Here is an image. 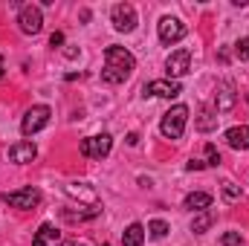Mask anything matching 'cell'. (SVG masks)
<instances>
[{"label": "cell", "mask_w": 249, "mask_h": 246, "mask_svg": "<svg viewBox=\"0 0 249 246\" xmlns=\"http://www.w3.org/2000/svg\"><path fill=\"white\" fill-rule=\"evenodd\" d=\"M133 67H136L133 53H127L124 47H107V50H105L102 81H105V84H122L124 78L133 72Z\"/></svg>", "instance_id": "6da1fadb"}, {"label": "cell", "mask_w": 249, "mask_h": 246, "mask_svg": "<svg viewBox=\"0 0 249 246\" xmlns=\"http://www.w3.org/2000/svg\"><path fill=\"white\" fill-rule=\"evenodd\" d=\"M186 122H188V107L186 105H174V107L162 116L160 130H162L165 139H180V136L186 133Z\"/></svg>", "instance_id": "7a4b0ae2"}, {"label": "cell", "mask_w": 249, "mask_h": 246, "mask_svg": "<svg viewBox=\"0 0 249 246\" xmlns=\"http://www.w3.org/2000/svg\"><path fill=\"white\" fill-rule=\"evenodd\" d=\"M50 116H53V110H50L47 105H35V107H29L26 116H23V122H20V133H23V136H32V133L44 130V127L50 124Z\"/></svg>", "instance_id": "3957f363"}, {"label": "cell", "mask_w": 249, "mask_h": 246, "mask_svg": "<svg viewBox=\"0 0 249 246\" xmlns=\"http://www.w3.org/2000/svg\"><path fill=\"white\" fill-rule=\"evenodd\" d=\"M183 93V87H180V81H174V78H157V81H148L145 87H142V96L148 99V96H157V99H177Z\"/></svg>", "instance_id": "277c9868"}, {"label": "cell", "mask_w": 249, "mask_h": 246, "mask_svg": "<svg viewBox=\"0 0 249 246\" xmlns=\"http://www.w3.org/2000/svg\"><path fill=\"white\" fill-rule=\"evenodd\" d=\"M18 26H20V32L23 35H38L41 29H44V15H41V9L38 6H20V15H18Z\"/></svg>", "instance_id": "5b68a950"}, {"label": "cell", "mask_w": 249, "mask_h": 246, "mask_svg": "<svg viewBox=\"0 0 249 246\" xmlns=\"http://www.w3.org/2000/svg\"><path fill=\"white\" fill-rule=\"evenodd\" d=\"M3 203L12 206V209H35L41 203V191L38 188H20V191H6L3 194Z\"/></svg>", "instance_id": "8992f818"}, {"label": "cell", "mask_w": 249, "mask_h": 246, "mask_svg": "<svg viewBox=\"0 0 249 246\" xmlns=\"http://www.w3.org/2000/svg\"><path fill=\"white\" fill-rule=\"evenodd\" d=\"M110 20L116 32H133L136 29V9L130 3H116L110 9Z\"/></svg>", "instance_id": "52a82bcc"}, {"label": "cell", "mask_w": 249, "mask_h": 246, "mask_svg": "<svg viewBox=\"0 0 249 246\" xmlns=\"http://www.w3.org/2000/svg\"><path fill=\"white\" fill-rule=\"evenodd\" d=\"M110 148H113V139H110L107 133L81 139V154H84V157H90V159H105V157L110 154Z\"/></svg>", "instance_id": "ba28073f"}, {"label": "cell", "mask_w": 249, "mask_h": 246, "mask_svg": "<svg viewBox=\"0 0 249 246\" xmlns=\"http://www.w3.org/2000/svg\"><path fill=\"white\" fill-rule=\"evenodd\" d=\"M186 38V23L183 20H177V18H162L160 20V41L162 44H177V41H183Z\"/></svg>", "instance_id": "9c48e42d"}, {"label": "cell", "mask_w": 249, "mask_h": 246, "mask_svg": "<svg viewBox=\"0 0 249 246\" xmlns=\"http://www.w3.org/2000/svg\"><path fill=\"white\" fill-rule=\"evenodd\" d=\"M165 70H168V78H183L188 70H191V53L188 50H174L165 61Z\"/></svg>", "instance_id": "30bf717a"}, {"label": "cell", "mask_w": 249, "mask_h": 246, "mask_svg": "<svg viewBox=\"0 0 249 246\" xmlns=\"http://www.w3.org/2000/svg\"><path fill=\"white\" fill-rule=\"evenodd\" d=\"M235 102H238L235 84H232V81H223V84H220V90H217V99H214L217 113H229V110L235 107Z\"/></svg>", "instance_id": "8fae6325"}, {"label": "cell", "mask_w": 249, "mask_h": 246, "mask_svg": "<svg viewBox=\"0 0 249 246\" xmlns=\"http://www.w3.org/2000/svg\"><path fill=\"white\" fill-rule=\"evenodd\" d=\"M35 157H38L35 142H15V145L9 148V159L18 162V165H26V162H32Z\"/></svg>", "instance_id": "7c38bea8"}, {"label": "cell", "mask_w": 249, "mask_h": 246, "mask_svg": "<svg viewBox=\"0 0 249 246\" xmlns=\"http://www.w3.org/2000/svg\"><path fill=\"white\" fill-rule=\"evenodd\" d=\"M67 194H70V197H75L78 203H87L90 209H93V206H99V194H96V188H93V185H87V183H70V185H67Z\"/></svg>", "instance_id": "4fadbf2b"}, {"label": "cell", "mask_w": 249, "mask_h": 246, "mask_svg": "<svg viewBox=\"0 0 249 246\" xmlns=\"http://www.w3.org/2000/svg\"><path fill=\"white\" fill-rule=\"evenodd\" d=\"M226 145L235 151H249V124H235L226 130Z\"/></svg>", "instance_id": "5bb4252c"}, {"label": "cell", "mask_w": 249, "mask_h": 246, "mask_svg": "<svg viewBox=\"0 0 249 246\" xmlns=\"http://www.w3.org/2000/svg\"><path fill=\"white\" fill-rule=\"evenodd\" d=\"M212 203H214V200H212V194H206V191H191L186 200H183V206L191 209V211H209Z\"/></svg>", "instance_id": "9a60e30c"}, {"label": "cell", "mask_w": 249, "mask_h": 246, "mask_svg": "<svg viewBox=\"0 0 249 246\" xmlns=\"http://www.w3.org/2000/svg\"><path fill=\"white\" fill-rule=\"evenodd\" d=\"M58 229L53 226V223H41V229L35 232V241H32V246H55L58 244Z\"/></svg>", "instance_id": "2e32d148"}, {"label": "cell", "mask_w": 249, "mask_h": 246, "mask_svg": "<svg viewBox=\"0 0 249 246\" xmlns=\"http://www.w3.org/2000/svg\"><path fill=\"white\" fill-rule=\"evenodd\" d=\"M145 244V226L142 223H130L122 232V246H142Z\"/></svg>", "instance_id": "e0dca14e"}, {"label": "cell", "mask_w": 249, "mask_h": 246, "mask_svg": "<svg viewBox=\"0 0 249 246\" xmlns=\"http://www.w3.org/2000/svg\"><path fill=\"white\" fill-rule=\"evenodd\" d=\"M212 223H214L212 209H209V211H197V214H194V220H191V232L203 235V232H209V229H212Z\"/></svg>", "instance_id": "ac0fdd59"}, {"label": "cell", "mask_w": 249, "mask_h": 246, "mask_svg": "<svg viewBox=\"0 0 249 246\" xmlns=\"http://www.w3.org/2000/svg\"><path fill=\"white\" fill-rule=\"evenodd\" d=\"M212 127H217V116L212 107H203V113L197 119V130H212Z\"/></svg>", "instance_id": "d6986e66"}, {"label": "cell", "mask_w": 249, "mask_h": 246, "mask_svg": "<svg viewBox=\"0 0 249 246\" xmlns=\"http://www.w3.org/2000/svg\"><path fill=\"white\" fill-rule=\"evenodd\" d=\"M168 232H171V229H168V223H165V220H151V223H148V235H151L154 241H162Z\"/></svg>", "instance_id": "ffe728a7"}, {"label": "cell", "mask_w": 249, "mask_h": 246, "mask_svg": "<svg viewBox=\"0 0 249 246\" xmlns=\"http://www.w3.org/2000/svg\"><path fill=\"white\" fill-rule=\"evenodd\" d=\"M223 197H226L229 203L241 200V185H235L232 180H223Z\"/></svg>", "instance_id": "44dd1931"}, {"label": "cell", "mask_w": 249, "mask_h": 246, "mask_svg": "<svg viewBox=\"0 0 249 246\" xmlns=\"http://www.w3.org/2000/svg\"><path fill=\"white\" fill-rule=\"evenodd\" d=\"M203 154H206V165H209V168H217V165H220V154H217V148H214L212 142L203 148Z\"/></svg>", "instance_id": "7402d4cb"}, {"label": "cell", "mask_w": 249, "mask_h": 246, "mask_svg": "<svg viewBox=\"0 0 249 246\" xmlns=\"http://www.w3.org/2000/svg\"><path fill=\"white\" fill-rule=\"evenodd\" d=\"M235 55H238L241 61H249V35H247V38H241V41L235 44Z\"/></svg>", "instance_id": "603a6c76"}, {"label": "cell", "mask_w": 249, "mask_h": 246, "mask_svg": "<svg viewBox=\"0 0 249 246\" xmlns=\"http://www.w3.org/2000/svg\"><path fill=\"white\" fill-rule=\"evenodd\" d=\"M220 244L223 246H241V232H226V235L220 238Z\"/></svg>", "instance_id": "cb8c5ba5"}, {"label": "cell", "mask_w": 249, "mask_h": 246, "mask_svg": "<svg viewBox=\"0 0 249 246\" xmlns=\"http://www.w3.org/2000/svg\"><path fill=\"white\" fill-rule=\"evenodd\" d=\"M64 44V32H53V38H50V47H61Z\"/></svg>", "instance_id": "d4e9b609"}, {"label": "cell", "mask_w": 249, "mask_h": 246, "mask_svg": "<svg viewBox=\"0 0 249 246\" xmlns=\"http://www.w3.org/2000/svg\"><path fill=\"white\" fill-rule=\"evenodd\" d=\"M200 168H206V162H200V159H191L188 162V171H200Z\"/></svg>", "instance_id": "484cf974"}, {"label": "cell", "mask_w": 249, "mask_h": 246, "mask_svg": "<svg viewBox=\"0 0 249 246\" xmlns=\"http://www.w3.org/2000/svg\"><path fill=\"white\" fill-rule=\"evenodd\" d=\"M55 246H87L84 241H58Z\"/></svg>", "instance_id": "4316f807"}, {"label": "cell", "mask_w": 249, "mask_h": 246, "mask_svg": "<svg viewBox=\"0 0 249 246\" xmlns=\"http://www.w3.org/2000/svg\"><path fill=\"white\" fill-rule=\"evenodd\" d=\"M139 142V133H127V145H136Z\"/></svg>", "instance_id": "83f0119b"}, {"label": "cell", "mask_w": 249, "mask_h": 246, "mask_svg": "<svg viewBox=\"0 0 249 246\" xmlns=\"http://www.w3.org/2000/svg\"><path fill=\"white\" fill-rule=\"evenodd\" d=\"M3 72H6V70H3V58H0V78H3Z\"/></svg>", "instance_id": "f1b7e54d"}, {"label": "cell", "mask_w": 249, "mask_h": 246, "mask_svg": "<svg viewBox=\"0 0 249 246\" xmlns=\"http://www.w3.org/2000/svg\"><path fill=\"white\" fill-rule=\"evenodd\" d=\"M102 246H110V244H102Z\"/></svg>", "instance_id": "f546056e"}]
</instances>
